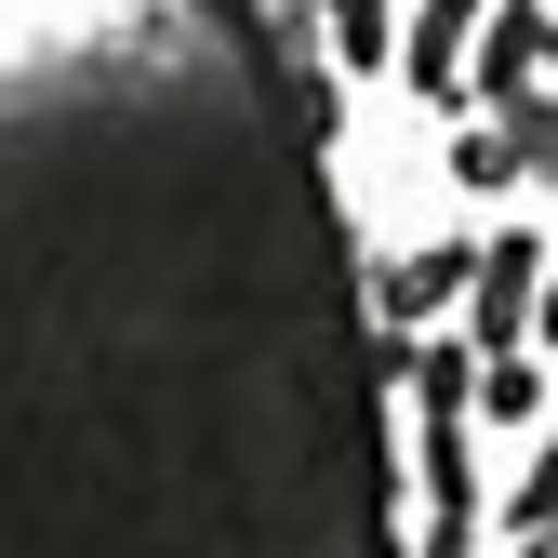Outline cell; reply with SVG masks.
Segmentation results:
<instances>
[{
    "label": "cell",
    "mask_w": 558,
    "mask_h": 558,
    "mask_svg": "<svg viewBox=\"0 0 558 558\" xmlns=\"http://www.w3.org/2000/svg\"><path fill=\"white\" fill-rule=\"evenodd\" d=\"M386 360L266 0H0V558H373Z\"/></svg>",
    "instance_id": "cell-1"
}]
</instances>
